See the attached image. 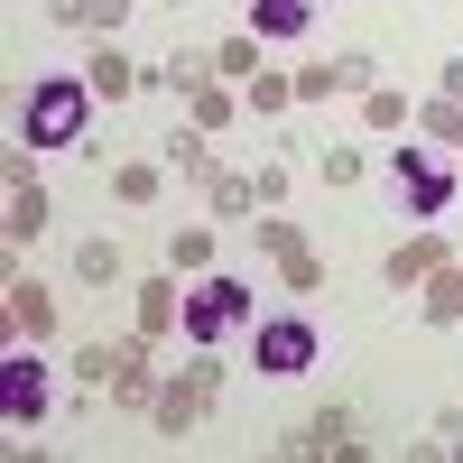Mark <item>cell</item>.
Returning <instances> with one entry per match:
<instances>
[{"label": "cell", "mask_w": 463, "mask_h": 463, "mask_svg": "<svg viewBox=\"0 0 463 463\" xmlns=\"http://www.w3.org/2000/svg\"><path fill=\"white\" fill-rule=\"evenodd\" d=\"M84 111H93V93L74 84V74H47V84L19 102V130H28V148H74L84 139Z\"/></svg>", "instance_id": "cell-1"}, {"label": "cell", "mask_w": 463, "mask_h": 463, "mask_svg": "<svg viewBox=\"0 0 463 463\" xmlns=\"http://www.w3.org/2000/svg\"><path fill=\"white\" fill-rule=\"evenodd\" d=\"M250 362H260L269 380H297V371H316V325H306V316H279V325H260V334H250Z\"/></svg>", "instance_id": "cell-3"}, {"label": "cell", "mask_w": 463, "mask_h": 463, "mask_svg": "<svg viewBox=\"0 0 463 463\" xmlns=\"http://www.w3.org/2000/svg\"><path fill=\"white\" fill-rule=\"evenodd\" d=\"M241 325H250V288L241 279H204L195 297H185V334H195V343H222Z\"/></svg>", "instance_id": "cell-2"}, {"label": "cell", "mask_w": 463, "mask_h": 463, "mask_svg": "<svg viewBox=\"0 0 463 463\" xmlns=\"http://www.w3.org/2000/svg\"><path fill=\"white\" fill-rule=\"evenodd\" d=\"M0 408H10V427H37V417H47V362L37 353L0 362Z\"/></svg>", "instance_id": "cell-4"}, {"label": "cell", "mask_w": 463, "mask_h": 463, "mask_svg": "<svg viewBox=\"0 0 463 463\" xmlns=\"http://www.w3.org/2000/svg\"><path fill=\"white\" fill-rule=\"evenodd\" d=\"M250 28L260 37H306L316 28V0H250Z\"/></svg>", "instance_id": "cell-5"}, {"label": "cell", "mask_w": 463, "mask_h": 463, "mask_svg": "<svg viewBox=\"0 0 463 463\" xmlns=\"http://www.w3.org/2000/svg\"><path fill=\"white\" fill-rule=\"evenodd\" d=\"M399 185H408V213H445V167H427V158H399Z\"/></svg>", "instance_id": "cell-6"}]
</instances>
